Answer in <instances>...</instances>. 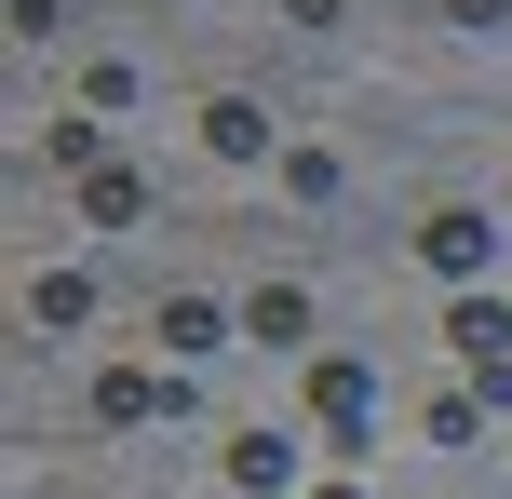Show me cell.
I'll use <instances>...</instances> for the list:
<instances>
[{"mask_svg":"<svg viewBox=\"0 0 512 499\" xmlns=\"http://www.w3.org/2000/svg\"><path fill=\"white\" fill-rule=\"evenodd\" d=\"M418 257H432V270H445V284H459V297H486V257H499V216H486V203H432V216H418Z\"/></svg>","mask_w":512,"mask_h":499,"instance_id":"cell-1","label":"cell"},{"mask_svg":"<svg viewBox=\"0 0 512 499\" xmlns=\"http://www.w3.org/2000/svg\"><path fill=\"white\" fill-rule=\"evenodd\" d=\"M445 338H459L472 392H486V419H499V405H512V311H499V297H459V311H445Z\"/></svg>","mask_w":512,"mask_h":499,"instance_id":"cell-2","label":"cell"},{"mask_svg":"<svg viewBox=\"0 0 512 499\" xmlns=\"http://www.w3.org/2000/svg\"><path fill=\"white\" fill-rule=\"evenodd\" d=\"M310 419H324L337 446H364V432H378V378H364L351 351H324V365H310Z\"/></svg>","mask_w":512,"mask_h":499,"instance_id":"cell-3","label":"cell"},{"mask_svg":"<svg viewBox=\"0 0 512 499\" xmlns=\"http://www.w3.org/2000/svg\"><path fill=\"white\" fill-rule=\"evenodd\" d=\"M149 338L176 351V365H203V351H230V311H216V297H189V284H176V297H162V311H149Z\"/></svg>","mask_w":512,"mask_h":499,"instance_id":"cell-4","label":"cell"},{"mask_svg":"<svg viewBox=\"0 0 512 499\" xmlns=\"http://www.w3.org/2000/svg\"><path fill=\"white\" fill-rule=\"evenodd\" d=\"M27 324H41V338H81V324H95V270H41V284H27Z\"/></svg>","mask_w":512,"mask_h":499,"instance_id":"cell-5","label":"cell"},{"mask_svg":"<svg viewBox=\"0 0 512 499\" xmlns=\"http://www.w3.org/2000/svg\"><path fill=\"white\" fill-rule=\"evenodd\" d=\"M243 338H256V351H310V297H297V284H256V297H243Z\"/></svg>","mask_w":512,"mask_h":499,"instance_id":"cell-6","label":"cell"},{"mask_svg":"<svg viewBox=\"0 0 512 499\" xmlns=\"http://www.w3.org/2000/svg\"><path fill=\"white\" fill-rule=\"evenodd\" d=\"M230 486L243 499H283V486H297V446H283V432H230Z\"/></svg>","mask_w":512,"mask_h":499,"instance_id":"cell-7","label":"cell"},{"mask_svg":"<svg viewBox=\"0 0 512 499\" xmlns=\"http://www.w3.org/2000/svg\"><path fill=\"white\" fill-rule=\"evenodd\" d=\"M203 149L216 162H256V149H270V108H256V95H216L203 108Z\"/></svg>","mask_w":512,"mask_h":499,"instance_id":"cell-8","label":"cell"},{"mask_svg":"<svg viewBox=\"0 0 512 499\" xmlns=\"http://www.w3.org/2000/svg\"><path fill=\"white\" fill-rule=\"evenodd\" d=\"M162 405H176V392H162V378H135V365H108V378H95V419H108V432L162 419Z\"/></svg>","mask_w":512,"mask_h":499,"instance_id":"cell-9","label":"cell"},{"mask_svg":"<svg viewBox=\"0 0 512 499\" xmlns=\"http://www.w3.org/2000/svg\"><path fill=\"white\" fill-rule=\"evenodd\" d=\"M135 203H149V189H135L122 162H95V176H81V216H95V230H135Z\"/></svg>","mask_w":512,"mask_h":499,"instance_id":"cell-10","label":"cell"},{"mask_svg":"<svg viewBox=\"0 0 512 499\" xmlns=\"http://www.w3.org/2000/svg\"><path fill=\"white\" fill-rule=\"evenodd\" d=\"M418 432H432V446H472V432H486V392H472V378H459V392H432V405H418Z\"/></svg>","mask_w":512,"mask_h":499,"instance_id":"cell-11","label":"cell"},{"mask_svg":"<svg viewBox=\"0 0 512 499\" xmlns=\"http://www.w3.org/2000/svg\"><path fill=\"white\" fill-rule=\"evenodd\" d=\"M283 189L297 203H337V149H283Z\"/></svg>","mask_w":512,"mask_h":499,"instance_id":"cell-12","label":"cell"},{"mask_svg":"<svg viewBox=\"0 0 512 499\" xmlns=\"http://www.w3.org/2000/svg\"><path fill=\"white\" fill-rule=\"evenodd\" d=\"M445 14H459V27H512V0H445Z\"/></svg>","mask_w":512,"mask_h":499,"instance_id":"cell-13","label":"cell"},{"mask_svg":"<svg viewBox=\"0 0 512 499\" xmlns=\"http://www.w3.org/2000/svg\"><path fill=\"white\" fill-rule=\"evenodd\" d=\"M283 14H297V27H337V14H351V0H283Z\"/></svg>","mask_w":512,"mask_h":499,"instance_id":"cell-14","label":"cell"},{"mask_svg":"<svg viewBox=\"0 0 512 499\" xmlns=\"http://www.w3.org/2000/svg\"><path fill=\"white\" fill-rule=\"evenodd\" d=\"M310 499H364V486H310Z\"/></svg>","mask_w":512,"mask_h":499,"instance_id":"cell-15","label":"cell"}]
</instances>
